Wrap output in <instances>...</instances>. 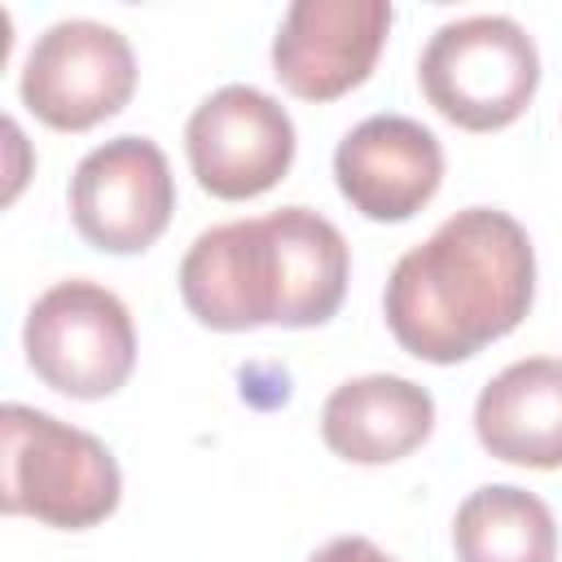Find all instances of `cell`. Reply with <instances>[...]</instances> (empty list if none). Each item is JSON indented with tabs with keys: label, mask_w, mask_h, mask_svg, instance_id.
I'll return each instance as SVG.
<instances>
[{
	"label": "cell",
	"mask_w": 562,
	"mask_h": 562,
	"mask_svg": "<svg viewBox=\"0 0 562 562\" xmlns=\"http://www.w3.org/2000/svg\"><path fill=\"white\" fill-rule=\"evenodd\" d=\"M536 250L496 206L448 215L391 268L382 312L395 342L430 364H457L505 338L531 307Z\"/></svg>",
	"instance_id": "1"
},
{
	"label": "cell",
	"mask_w": 562,
	"mask_h": 562,
	"mask_svg": "<svg viewBox=\"0 0 562 562\" xmlns=\"http://www.w3.org/2000/svg\"><path fill=\"white\" fill-rule=\"evenodd\" d=\"M351 255L338 224L307 206H281L259 220H228L180 259L184 307L220 334L285 325H325L347 294Z\"/></svg>",
	"instance_id": "2"
},
{
	"label": "cell",
	"mask_w": 562,
	"mask_h": 562,
	"mask_svg": "<svg viewBox=\"0 0 562 562\" xmlns=\"http://www.w3.org/2000/svg\"><path fill=\"white\" fill-rule=\"evenodd\" d=\"M0 435H4V452H0L4 514H22L61 531H83L114 514L123 479H119V461L97 435L66 426L26 404L0 408Z\"/></svg>",
	"instance_id": "3"
},
{
	"label": "cell",
	"mask_w": 562,
	"mask_h": 562,
	"mask_svg": "<svg viewBox=\"0 0 562 562\" xmlns=\"http://www.w3.org/2000/svg\"><path fill=\"white\" fill-rule=\"evenodd\" d=\"M417 79L426 101L465 132L509 127L536 97V40L505 13L443 22L422 48Z\"/></svg>",
	"instance_id": "4"
},
{
	"label": "cell",
	"mask_w": 562,
	"mask_h": 562,
	"mask_svg": "<svg viewBox=\"0 0 562 562\" xmlns=\"http://www.w3.org/2000/svg\"><path fill=\"white\" fill-rule=\"evenodd\" d=\"M22 347L44 386L70 400H105L132 378L136 325L114 290L70 277L31 303Z\"/></svg>",
	"instance_id": "5"
},
{
	"label": "cell",
	"mask_w": 562,
	"mask_h": 562,
	"mask_svg": "<svg viewBox=\"0 0 562 562\" xmlns=\"http://www.w3.org/2000/svg\"><path fill=\"white\" fill-rule=\"evenodd\" d=\"M136 88V53L127 35L92 18L53 22L35 35L22 66L26 110L57 132H88L119 114Z\"/></svg>",
	"instance_id": "6"
},
{
	"label": "cell",
	"mask_w": 562,
	"mask_h": 562,
	"mask_svg": "<svg viewBox=\"0 0 562 562\" xmlns=\"http://www.w3.org/2000/svg\"><path fill=\"white\" fill-rule=\"evenodd\" d=\"M184 154L211 198L246 202L268 193L294 162V119L250 83L215 88L184 123Z\"/></svg>",
	"instance_id": "7"
},
{
	"label": "cell",
	"mask_w": 562,
	"mask_h": 562,
	"mask_svg": "<svg viewBox=\"0 0 562 562\" xmlns=\"http://www.w3.org/2000/svg\"><path fill=\"white\" fill-rule=\"evenodd\" d=\"M176 211L167 154L149 136H114L88 149L70 176V220L79 237L110 255H136L162 237Z\"/></svg>",
	"instance_id": "8"
},
{
	"label": "cell",
	"mask_w": 562,
	"mask_h": 562,
	"mask_svg": "<svg viewBox=\"0 0 562 562\" xmlns=\"http://www.w3.org/2000/svg\"><path fill=\"white\" fill-rule=\"evenodd\" d=\"M386 31V0H294L272 40V75L303 101H334L369 79Z\"/></svg>",
	"instance_id": "9"
},
{
	"label": "cell",
	"mask_w": 562,
	"mask_h": 562,
	"mask_svg": "<svg viewBox=\"0 0 562 562\" xmlns=\"http://www.w3.org/2000/svg\"><path fill=\"white\" fill-rule=\"evenodd\" d=\"M334 180L364 220L400 224L439 193L443 149L408 114H369L338 140Z\"/></svg>",
	"instance_id": "10"
},
{
	"label": "cell",
	"mask_w": 562,
	"mask_h": 562,
	"mask_svg": "<svg viewBox=\"0 0 562 562\" xmlns=\"http://www.w3.org/2000/svg\"><path fill=\"white\" fill-rule=\"evenodd\" d=\"M435 430V400L400 373H364L329 391L321 408V439L356 465H386L422 448Z\"/></svg>",
	"instance_id": "11"
},
{
	"label": "cell",
	"mask_w": 562,
	"mask_h": 562,
	"mask_svg": "<svg viewBox=\"0 0 562 562\" xmlns=\"http://www.w3.org/2000/svg\"><path fill=\"white\" fill-rule=\"evenodd\" d=\"M479 443L509 465H562V360L531 356L501 369L474 400Z\"/></svg>",
	"instance_id": "12"
},
{
	"label": "cell",
	"mask_w": 562,
	"mask_h": 562,
	"mask_svg": "<svg viewBox=\"0 0 562 562\" xmlns=\"http://www.w3.org/2000/svg\"><path fill=\"white\" fill-rule=\"evenodd\" d=\"M457 562H558V527L549 505L514 483H487L457 505Z\"/></svg>",
	"instance_id": "13"
},
{
	"label": "cell",
	"mask_w": 562,
	"mask_h": 562,
	"mask_svg": "<svg viewBox=\"0 0 562 562\" xmlns=\"http://www.w3.org/2000/svg\"><path fill=\"white\" fill-rule=\"evenodd\" d=\"M307 562H395L391 553H382L373 540H364V536H338V540H329L325 549H316Z\"/></svg>",
	"instance_id": "14"
}]
</instances>
